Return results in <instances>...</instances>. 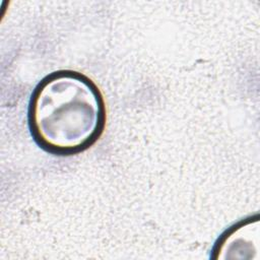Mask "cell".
Segmentation results:
<instances>
[{
	"instance_id": "1",
	"label": "cell",
	"mask_w": 260,
	"mask_h": 260,
	"mask_svg": "<svg viewBox=\"0 0 260 260\" xmlns=\"http://www.w3.org/2000/svg\"><path fill=\"white\" fill-rule=\"evenodd\" d=\"M36 143L55 155H72L92 146L107 120L104 96L88 76L58 70L35 87L27 111Z\"/></svg>"
},
{
	"instance_id": "2",
	"label": "cell",
	"mask_w": 260,
	"mask_h": 260,
	"mask_svg": "<svg viewBox=\"0 0 260 260\" xmlns=\"http://www.w3.org/2000/svg\"><path fill=\"white\" fill-rule=\"evenodd\" d=\"M260 222L258 215L238 221L225 230L215 242L213 259H258Z\"/></svg>"
}]
</instances>
